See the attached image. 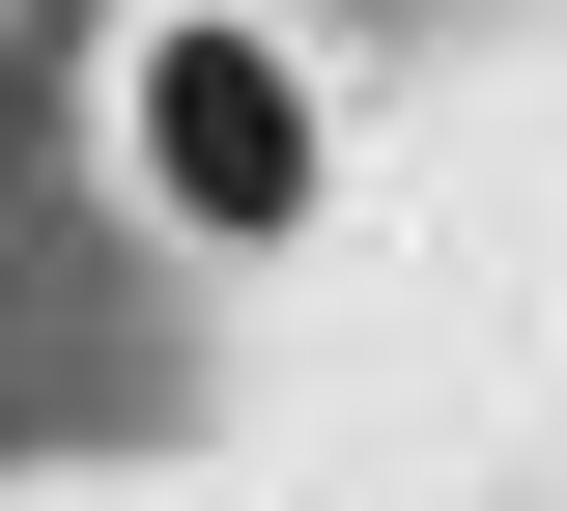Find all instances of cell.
Here are the masks:
<instances>
[{
    "label": "cell",
    "instance_id": "6da1fadb",
    "mask_svg": "<svg viewBox=\"0 0 567 511\" xmlns=\"http://www.w3.org/2000/svg\"><path fill=\"white\" fill-rule=\"evenodd\" d=\"M85 143H114V200L171 227L199 285L341 256V200H369V114H341V58H312V0H114Z\"/></svg>",
    "mask_w": 567,
    "mask_h": 511
},
{
    "label": "cell",
    "instance_id": "7a4b0ae2",
    "mask_svg": "<svg viewBox=\"0 0 567 511\" xmlns=\"http://www.w3.org/2000/svg\"><path fill=\"white\" fill-rule=\"evenodd\" d=\"M29 511H227V483H29Z\"/></svg>",
    "mask_w": 567,
    "mask_h": 511
},
{
    "label": "cell",
    "instance_id": "3957f363",
    "mask_svg": "<svg viewBox=\"0 0 567 511\" xmlns=\"http://www.w3.org/2000/svg\"><path fill=\"white\" fill-rule=\"evenodd\" d=\"M539 511H567V483H539Z\"/></svg>",
    "mask_w": 567,
    "mask_h": 511
}]
</instances>
